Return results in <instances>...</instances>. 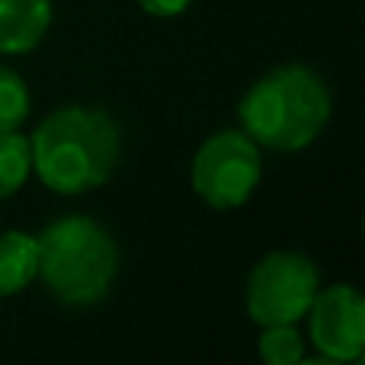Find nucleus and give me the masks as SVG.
<instances>
[{
    "instance_id": "f03ea898",
    "label": "nucleus",
    "mask_w": 365,
    "mask_h": 365,
    "mask_svg": "<svg viewBox=\"0 0 365 365\" xmlns=\"http://www.w3.org/2000/svg\"><path fill=\"white\" fill-rule=\"evenodd\" d=\"M244 132L272 151H302L330 119V93L311 68L285 64L259 77L240 100Z\"/></svg>"
},
{
    "instance_id": "423d86ee",
    "label": "nucleus",
    "mask_w": 365,
    "mask_h": 365,
    "mask_svg": "<svg viewBox=\"0 0 365 365\" xmlns=\"http://www.w3.org/2000/svg\"><path fill=\"white\" fill-rule=\"evenodd\" d=\"M314 346L330 362H356L365 349V302L353 285H330L317 292L308 308Z\"/></svg>"
},
{
    "instance_id": "1a4fd4ad",
    "label": "nucleus",
    "mask_w": 365,
    "mask_h": 365,
    "mask_svg": "<svg viewBox=\"0 0 365 365\" xmlns=\"http://www.w3.org/2000/svg\"><path fill=\"white\" fill-rule=\"evenodd\" d=\"M29 170H32L29 138L19 135L16 128L13 132H0V199L16 192L29 180Z\"/></svg>"
},
{
    "instance_id": "20e7f679",
    "label": "nucleus",
    "mask_w": 365,
    "mask_h": 365,
    "mask_svg": "<svg viewBox=\"0 0 365 365\" xmlns=\"http://www.w3.org/2000/svg\"><path fill=\"white\" fill-rule=\"evenodd\" d=\"M317 266L304 253L279 250L263 257L247 279V311L259 327L295 324L317 295Z\"/></svg>"
},
{
    "instance_id": "f8f14e48",
    "label": "nucleus",
    "mask_w": 365,
    "mask_h": 365,
    "mask_svg": "<svg viewBox=\"0 0 365 365\" xmlns=\"http://www.w3.org/2000/svg\"><path fill=\"white\" fill-rule=\"evenodd\" d=\"M151 16H177L189 6V0H138Z\"/></svg>"
},
{
    "instance_id": "9b49d317",
    "label": "nucleus",
    "mask_w": 365,
    "mask_h": 365,
    "mask_svg": "<svg viewBox=\"0 0 365 365\" xmlns=\"http://www.w3.org/2000/svg\"><path fill=\"white\" fill-rule=\"evenodd\" d=\"M29 115V90L13 68L0 64V132L19 128Z\"/></svg>"
},
{
    "instance_id": "39448f33",
    "label": "nucleus",
    "mask_w": 365,
    "mask_h": 365,
    "mask_svg": "<svg viewBox=\"0 0 365 365\" xmlns=\"http://www.w3.org/2000/svg\"><path fill=\"white\" fill-rule=\"evenodd\" d=\"M263 177L259 145L247 132H218L192 160V186L212 208H237Z\"/></svg>"
},
{
    "instance_id": "9d476101",
    "label": "nucleus",
    "mask_w": 365,
    "mask_h": 365,
    "mask_svg": "<svg viewBox=\"0 0 365 365\" xmlns=\"http://www.w3.org/2000/svg\"><path fill=\"white\" fill-rule=\"evenodd\" d=\"M259 356L269 365H295L304 359V340L295 324H269L259 336Z\"/></svg>"
},
{
    "instance_id": "f257e3e1",
    "label": "nucleus",
    "mask_w": 365,
    "mask_h": 365,
    "mask_svg": "<svg viewBox=\"0 0 365 365\" xmlns=\"http://www.w3.org/2000/svg\"><path fill=\"white\" fill-rule=\"evenodd\" d=\"M38 180L61 195H81L113 177L122 154L119 122L96 106H64L29 141Z\"/></svg>"
},
{
    "instance_id": "7ed1b4c3",
    "label": "nucleus",
    "mask_w": 365,
    "mask_h": 365,
    "mask_svg": "<svg viewBox=\"0 0 365 365\" xmlns=\"http://www.w3.org/2000/svg\"><path fill=\"white\" fill-rule=\"evenodd\" d=\"M119 269V247L83 215L58 218L36 237V276L64 304H96Z\"/></svg>"
},
{
    "instance_id": "0eeeda50",
    "label": "nucleus",
    "mask_w": 365,
    "mask_h": 365,
    "mask_svg": "<svg viewBox=\"0 0 365 365\" xmlns=\"http://www.w3.org/2000/svg\"><path fill=\"white\" fill-rule=\"evenodd\" d=\"M51 26V0H0V51L23 55L45 38Z\"/></svg>"
},
{
    "instance_id": "6e6552de",
    "label": "nucleus",
    "mask_w": 365,
    "mask_h": 365,
    "mask_svg": "<svg viewBox=\"0 0 365 365\" xmlns=\"http://www.w3.org/2000/svg\"><path fill=\"white\" fill-rule=\"evenodd\" d=\"M36 279V237L23 231L0 234V298L16 295Z\"/></svg>"
}]
</instances>
